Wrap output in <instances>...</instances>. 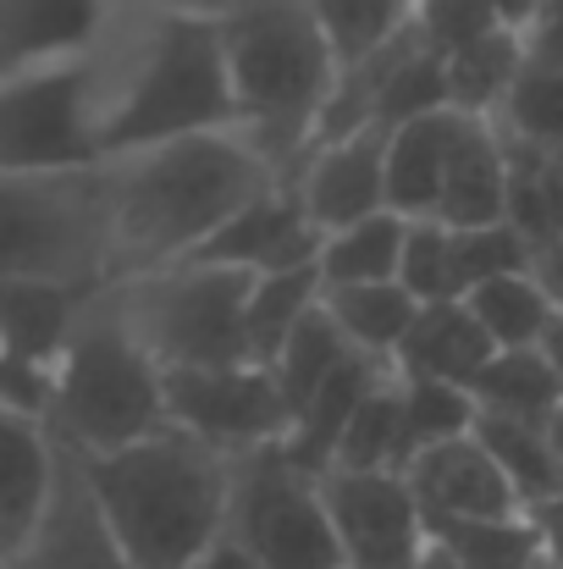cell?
<instances>
[{"mask_svg": "<svg viewBox=\"0 0 563 569\" xmlns=\"http://www.w3.org/2000/svg\"><path fill=\"white\" fill-rule=\"evenodd\" d=\"M520 44L531 67H563V0H542L531 11V22L520 28Z\"/></svg>", "mask_w": 563, "mask_h": 569, "instance_id": "obj_39", "label": "cell"}, {"mask_svg": "<svg viewBox=\"0 0 563 569\" xmlns=\"http://www.w3.org/2000/svg\"><path fill=\"white\" fill-rule=\"evenodd\" d=\"M492 122H497L503 139L563 150V67H531L525 61Z\"/></svg>", "mask_w": 563, "mask_h": 569, "instance_id": "obj_37", "label": "cell"}, {"mask_svg": "<svg viewBox=\"0 0 563 569\" xmlns=\"http://www.w3.org/2000/svg\"><path fill=\"white\" fill-rule=\"evenodd\" d=\"M122 321L144 343V355L161 371H227V366H260L249 349V293L254 277L221 271V266H167L150 277L111 282Z\"/></svg>", "mask_w": 563, "mask_h": 569, "instance_id": "obj_7", "label": "cell"}, {"mask_svg": "<svg viewBox=\"0 0 563 569\" xmlns=\"http://www.w3.org/2000/svg\"><path fill=\"white\" fill-rule=\"evenodd\" d=\"M398 282L414 293V305H459V299H470L464 260H459V232L442 227V221H409Z\"/></svg>", "mask_w": 563, "mask_h": 569, "instance_id": "obj_36", "label": "cell"}, {"mask_svg": "<svg viewBox=\"0 0 563 569\" xmlns=\"http://www.w3.org/2000/svg\"><path fill=\"white\" fill-rule=\"evenodd\" d=\"M398 398H403V459L414 465L420 453L442 448V442H459L475 431L481 409L464 387H448V381L431 377H403L398 371ZM403 465V470H409Z\"/></svg>", "mask_w": 563, "mask_h": 569, "instance_id": "obj_31", "label": "cell"}, {"mask_svg": "<svg viewBox=\"0 0 563 569\" xmlns=\"http://www.w3.org/2000/svg\"><path fill=\"white\" fill-rule=\"evenodd\" d=\"M475 442L497 459L503 481L514 487L520 509L531 515L536 503L563 498V459L547 442V426L536 420H509V415H481L475 420Z\"/></svg>", "mask_w": 563, "mask_h": 569, "instance_id": "obj_23", "label": "cell"}, {"mask_svg": "<svg viewBox=\"0 0 563 569\" xmlns=\"http://www.w3.org/2000/svg\"><path fill=\"white\" fill-rule=\"evenodd\" d=\"M321 498L343 548V569H420L431 537L425 509L392 470H326Z\"/></svg>", "mask_w": 563, "mask_h": 569, "instance_id": "obj_11", "label": "cell"}, {"mask_svg": "<svg viewBox=\"0 0 563 569\" xmlns=\"http://www.w3.org/2000/svg\"><path fill=\"white\" fill-rule=\"evenodd\" d=\"M321 299H326V282H321L315 266L282 271V277H260L254 293H249V349H254V360L271 366L288 349V338L321 310Z\"/></svg>", "mask_w": 563, "mask_h": 569, "instance_id": "obj_30", "label": "cell"}, {"mask_svg": "<svg viewBox=\"0 0 563 569\" xmlns=\"http://www.w3.org/2000/svg\"><path fill=\"white\" fill-rule=\"evenodd\" d=\"M100 61V150L105 161L238 128V100L210 11L167 0H128L105 39Z\"/></svg>", "mask_w": 563, "mask_h": 569, "instance_id": "obj_1", "label": "cell"}, {"mask_svg": "<svg viewBox=\"0 0 563 569\" xmlns=\"http://www.w3.org/2000/svg\"><path fill=\"white\" fill-rule=\"evenodd\" d=\"M464 305H470V316L481 321V332L492 338L497 355H509V349H536L542 332H547L553 316H559V310L547 305V293L536 288L531 271H520V277H497V282L475 288Z\"/></svg>", "mask_w": 563, "mask_h": 569, "instance_id": "obj_32", "label": "cell"}, {"mask_svg": "<svg viewBox=\"0 0 563 569\" xmlns=\"http://www.w3.org/2000/svg\"><path fill=\"white\" fill-rule=\"evenodd\" d=\"M0 282L111 288V204L94 172H0Z\"/></svg>", "mask_w": 563, "mask_h": 569, "instance_id": "obj_6", "label": "cell"}, {"mask_svg": "<svg viewBox=\"0 0 563 569\" xmlns=\"http://www.w3.org/2000/svg\"><path fill=\"white\" fill-rule=\"evenodd\" d=\"M403 481L420 498L425 520H514V515H525L514 487L503 481L497 459L475 442V431L420 453L403 470Z\"/></svg>", "mask_w": 563, "mask_h": 569, "instance_id": "obj_16", "label": "cell"}, {"mask_svg": "<svg viewBox=\"0 0 563 569\" xmlns=\"http://www.w3.org/2000/svg\"><path fill=\"white\" fill-rule=\"evenodd\" d=\"M386 144H392V128H365V133L310 150V161L299 167L288 189L299 193L321 238L386 210Z\"/></svg>", "mask_w": 563, "mask_h": 569, "instance_id": "obj_14", "label": "cell"}, {"mask_svg": "<svg viewBox=\"0 0 563 569\" xmlns=\"http://www.w3.org/2000/svg\"><path fill=\"white\" fill-rule=\"evenodd\" d=\"M227 542H238L260 569H343L321 476L299 470L282 442L232 453Z\"/></svg>", "mask_w": 563, "mask_h": 569, "instance_id": "obj_9", "label": "cell"}, {"mask_svg": "<svg viewBox=\"0 0 563 569\" xmlns=\"http://www.w3.org/2000/svg\"><path fill=\"white\" fill-rule=\"evenodd\" d=\"M321 232L304 216L299 193L288 183L265 189L254 204H243L193 260L199 266H221V271H243V277H282V271H304L321 260Z\"/></svg>", "mask_w": 563, "mask_h": 569, "instance_id": "obj_15", "label": "cell"}, {"mask_svg": "<svg viewBox=\"0 0 563 569\" xmlns=\"http://www.w3.org/2000/svg\"><path fill=\"white\" fill-rule=\"evenodd\" d=\"M547 442H553V453L563 459V403L553 409V415H547Z\"/></svg>", "mask_w": 563, "mask_h": 569, "instance_id": "obj_45", "label": "cell"}, {"mask_svg": "<svg viewBox=\"0 0 563 569\" xmlns=\"http://www.w3.org/2000/svg\"><path fill=\"white\" fill-rule=\"evenodd\" d=\"M326 316L349 338L354 355L392 366L403 338H409V327H414V316H420V305H414V293L403 282H365V288H332L326 293Z\"/></svg>", "mask_w": 563, "mask_h": 569, "instance_id": "obj_24", "label": "cell"}, {"mask_svg": "<svg viewBox=\"0 0 563 569\" xmlns=\"http://www.w3.org/2000/svg\"><path fill=\"white\" fill-rule=\"evenodd\" d=\"M531 526H536L542 559H553V565L563 569V498H553V503H536V509H531Z\"/></svg>", "mask_w": 563, "mask_h": 569, "instance_id": "obj_41", "label": "cell"}, {"mask_svg": "<svg viewBox=\"0 0 563 569\" xmlns=\"http://www.w3.org/2000/svg\"><path fill=\"white\" fill-rule=\"evenodd\" d=\"M94 167H105L94 50L6 72L0 78V172H94Z\"/></svg>", "mask_w": 563, "mask_h": 569, "instance_id": "obj_8", "label": "cell"}, {"mask_svg": "<svg viewBox=\"0 0 563 569\" xmlns=\"http://www.w3.org/2000/svg\"><path fill=\"white\" fill-rule=\"evenodd\" d=\"M520 67H525V44H520L514 28H497V33L453 50L448 56V106L464 111V117H486L492 122L503 94L514 89Z\"/></svg>", "mask_w": 563, "mask_h": 569, "instance_id": "obj_28", "label": "cell"}, {"mask_svg": "<svg viewBox=\"0 0 563 569\" xmlns=\"http://www.w3.org/2000/svg\"><path fill=\"white\" fill-rule=\"evenodd\" d=\"M44 426L78 453H117L167 431V371L144 355L111 288L72 316L44 392Z\"/></svg>", "mask_w": 563, "mask_h": 569, "instance_id": "obj_5", "label": "cell"}, {"mask_svg": "<svg viewBox=\"0 0 563 569\" xmlns=\"http://www.w3.org/2000/svg\"><path fill=\"white\" fill-rule=\"evenodd\" d=\"M403 238H409V221L392 216V210L332 232V238L321 243V260H315L326 293H332V288H365V282H398Z\"/></svg>", "mask_w": 563, "mask_h": 569, "instance_id": "obj_26", "label": "cell"}, {"mask_svg": "<svg viewBox=\"0 0 563 569\" xmlns=\"http://www.w3.org/2000/svg\"><path fill=\"white\" fill-rule=\"evenodd\" d=\"M167 420L221 448H277L293 431L288 398L271 377V366H227V371H167Z\"/></svg>", "mask_w": 563, "mask_h": 569, "instance_id": "obj_10", "label": "cell"}, {"mask_svg": "<svg viewBox=\"0 0 563 569\" xmlns=\"http://www.w3.org/2000/svg\"><path fill=\"white\" fill-rule=\"evenodd\" d=\"M83 299L89 293H72V288L0 282V409L44 420L50 366H56V349H61L72 316L83 310Z\"/></svg>", "mask_w": 563, "mask_h": 569, "instance_id": "obj_12", "label": "cell"}, {"mask_svg": "<svg viewBox=\"0 0 563 569\" xmlns=\"http://www.w3.org/2000/svg\"><path fill=\"white\" fill-rule=\"evenodd\" d=\"M392 366L386 360H365V355H349L343 366H338V377L326 381L315 398H310V409L293 420V431H288V459L299 465V470H310V476H326L332 465H338V448H343V431H349V420L360 415V403L375 392V381L386 377Z\"/></svg>", "mask_w": 563, "mask_h": 569, "instance_id": "obj_22", "label": "cell"}, {"mask_svg": "<svg viewBox=\"0 0 563 569\" xmlns=\"http://www.w3.org/2000/svg\"><path fill=\"white\" fill-rule=\"evenodd\" d=\"M282 178L238 133H199L105 161L111 204V282L193 260L243 204Z\"/></svg>", "mask_w": 563, "mask_h": 569, "instance_id": "obj_2", "label": "cell"}, {"mask_svg": "<svg viewBox=\"0 0 563 569\" xmlns=\"http://www.w3.org/2000/svg\"><path fill=\"white\" fill-rule=\"evenodd\" d=\"M354 349H349V338L332 327V316H326V299H321V310L288 338V349L271 360V377L282 387V398H288V415L299 420L304 409H310V398L326 387V381L338 377V366L349 360Z\"/></svg>", "mask_w": 563, "mask_h": 569, "instance_id": "obj_33", "label": "cell"}, {"mask_svg": "<svg viewBox=\"0 0 563 569\" xmlns=\"http://www.w3.org/2000/svg\"><path fill=\"white\" fill-rule=\"evenodd\" d=\"M470 398H475L481 415L547 426V415L563 403V381L542 349H509V355H492V366L470 381Z\"/></svg>", "mask_w": 563, "mask_h": 569, "instance_id": "obj_27", "label": "cell"}, {"mask_svg": "<svg viewBox=\"0 0 563 569\" xmlns=\"http://www.w3.org/2000/svg\"><path fill=\"white\" fill-rule=\"evenodd\" d=\"M503 204H509V144H503L497 122L464 117L431 221H442L453 232H481V227L503 221Z\"/></svg>", "mask_w": 563, "mask_h": 569, "instance_id": "obj_19", "label": "cell"}, {"mask_svg": "<svg viewBox=\"0 0 563 569\" xmlns=\"http://www.w3.org/2000/svg\"><path fill=\"white\" fill-rule=\"evenodd\" d=\"M425 537L459 569H531L542 559L531 515H514V520H425Z\"/></svg>", "mask_w": 563, "mask_h": 569, "instance_id": "obj_29", "label": "cell"}, {"mask_svg": "<svg viewBox=\"0 0 563 569\" xmlns=\"http://www.w3.org/2000/svg\"><path fill=\"white\" fill-rule=\"evenodd\" d=\"M492 338L481 332V321L470 316V305H420L403 349H398V371L403 377H431V381H448V387H464L481 377L492 366Z\"/></svg>", "mask_w": 563, "mask_h": 569, "instance_id": "obj_21", "label": "cell"}, {"mask_svg": "<svg viewBox=\"0 0 563 569\" xmlns=\"http://www.w3.org/2000/svg\"><path fill=\"white\" fill-rule=\"evenodd\" d=\"M559 167H563V150H559Z\"/></svg>", "mask_w": 563, "mask_h": 569, "instance_id": "obj_49", "label": "cell"}, {"mask_svg": "<svg viewBox=\"0 0 563 569\" xmlns=\"http://www.w3.org/2000/svg\"><path fill=\"white\" fill-rule=\"evenodd\" d=\"M420 569H459L448 553H436V548H425V559H420Z\"/></svg>", "mask_w": 563, "mask_h": 569, "instance_id": "obj_46", "label": "cell"}, {"mask_svg": "<svg viewBox=\"0 0 563 569\" xmlns=\"http://www.w3.org/2000/svg\"><path fill=\"white\" fill-rule=\"evenodd\" d=\"M542 355H547V366L559 371V381H563V316H553V327L542 332V343H536Z\"/></svg>", "mask_w": 563, "mask_h": 569, "instance_id": "obj_44", "label": "cell"}, {"mask_svg": "<svg viewBox=\"0 0 563 569\" xmlns=\"http://www.w3.org/2000/svg\"><path fill=\"white\" fill-rule=\"evenodd\" d=\"M481 6H486V11H492V17L503 22V28H514V33H520V28L531 22V11H536L542 0H481Z\"/></svg>", "mask_w": 563, "mask_h": 569, "instance_id": "obj_43", "label": "cell"}, {"mask_svg": "<svg viewBox=\"0 0 563 569\" xmlns=\"http://www.w3.org/2000/svg\"><path fill=\"white\" fill-rule=\"evenodd\" d=\"M83 470L133 569H188L227 537L232 453L178 426L117 453H83Z\"/></svg>", "mask_w": 563, "mask_h": 569, "instance_id": "obj_4", "label": "cell"}, {"mask_svg": "<svg viewBox=\"0 0 563 569\" xmlns=\"http://www.w3.org/2000/svg\"><path fill=\"white\" fill-rule=\"evenodd\" d=\"M503 144H509V204H503V221H509L531 249H547L563 232L559 150H547V144H520V139H503Z\"/></svg>", "mask_w": 563, "mask_h": 569, "instance_id": "obj_25", "label": "cell"}, {"mask_svg": "<svg viewBox=\"0 0 563 569\" xmlns=\"http://www.w3.org/2000/svg\"><path fill=\"white\" fill-rule=\"evenodd\" d=\"M6 569H133V559L122 553V542H117V531L100 509V498H94V487H89L78 448L61 442L56 492L44 503V520Z\"/></svg>", "mask_w": 563, "mask_h": 569, "instance_id": "obj_13", "label": "cell"}, {"mask_svg": "<svg viewBox=\"0 0 563 569\" xmlns=\"http://www.w3.org/2000/svg\"><path fill=\"white\" fill-rule=\"evenodd\" d=\"M403 398H398V366L375 381V392L360 403V415L343 431L332 470H392L403 476Z\"/></svg>", "mask_w": 563, "mask_h": 569, "instance_id": "obj_35", "label": "cell"}, {"mask_svg": "<svg viewBox=\"0 0 563 569\" xmlns=\"http://www.w3.org/2000/svg\"><path fill=\"white\" fill-rule=\"evenodd\" d=\"M531 569H559V565H553V559H536V565H531Z\"/></svg>", "mask_w": 563, "mask_h": 569, "instance_id": "obj_48", "label": "cell"}, {"mask_svg": "<svg viewBox=\"0 0 563 569\" xmlns=\"http://www.w3.org/2000/svg\"><path fill=\"white\" fill-rule=\"evenodd\" d=\"M315 17L343 72L371 61L375 50H386L414 22V0H315Z\"/></svg>", "mask_w": 563, "mask_h": 569, "instance_id": "obj_34", "label": "cell"}, {"mask_svg": "<svg viewBox=\"0 0 563 569\" xmlns=\"http://www.w3.org/2000/svg\"><path fill=\"white\" fill-rule=\"evenodd\" d=\"M56 459H61V442L50 437L39 415L0 409V569L39 531L44 503L56 492Z\"/></svg>", "mask_w": 563, "mask_h": 569, "instance_id": "obj_17", "label": "cell"}, {"mask_svg": "<svg viewBox=\"0 0 563 569\" xmlns=\"http://www.w3.org/2000/svg\"><path fill=\"white\" fill-rule=\"evenodd\" d=\"M531 277H536V288L547 293V305L563 316V232L547 243V249H536V260H531Z\"/></svg>", "mask_w": 563, "mask_h": 569, "instance_id": "obj_40", "label": "cell"}, {"mask_svg": "<svg viewBox=\"0 0 563 569\" xmlns=\"http://www.w3.org/2000/svg\"><path fill=\"white\" fill-rule=\"evenodd\" d=\"M459 128H464V111H436V117L392 128V144H386V210L392 216H403V221L436 216Z\"/></svg>", "mask_w": 563, "mask_h": 569, "instance_id": "obj_20", "label": "cell"}, {"mask_svg": "<svg viewBox=\"0 0 563 569\" xmlns=\"http://www.w3.org/2000/svg\"><path fill=\"white\" fill-rule=\"evenodd\" d=\"M167 6H188V11H215L221 0H167Z\"/></svg>", "mask_w": 563, "mask_h": 569, "instance_id": "obj_47", "label": "cell"}, {"mask_svg": "<svg viewBox=\"0 0 563 569\" xmlns=\"http://www.w3.org/2000/svg\"><path fill=\"white\" fill-rule=\"evenodd\" d=\"M122 6L128 0H0V78L94 50Z\"/></svg>", "mask_w": 563, "mask_h": 569, "instance_id": "obj_18", "label": "cell"}, {"mask_svg": "<svg viewBox=\"0 0 563 569\" xmlns=\"http://www.w3.org/2000/svg\"><path fill=\"white\" fill-rule=\"evenodd\" d=\"M414 28H420V39H425L431 50L453 56V50H464V44L497 33L503 22H497L481 0H414Z\"/></svg>", "mask_w": 563, "mask_h": 569, "instance_id": "obj_38", "label": "cell"}, {"mask_svg": "<svg viewBox=\"0 0 563 569\" xmlns=\"http://www.w3.org/2000/svg\"><path fill=\"white\" fill-rule=\"evenodd\" d=\"M188 569H260V565H254V559H249L238 542H227V537H221V542H215V548H210L199 565H188Z\"/></svg>", "mask_w": 563, "mask_h": 569, "instance_id": "obj_42", "label": "cell"}, {"mask_svg": "<svg viewBox=\"0 0 563 569\" xmlns=\"http://www.w3.org/2000/svg\"><path fill=\"white\" fill-rule=\"evenodd\" d=\"M210 17L238 100V133L282 183H293L338 89V56L321 33L315 0H221Z\"/></svg>", "mask_w": 563, "mask_h": 569, "instance_id": "obj_3", "label": "cell"}]
</instances>
